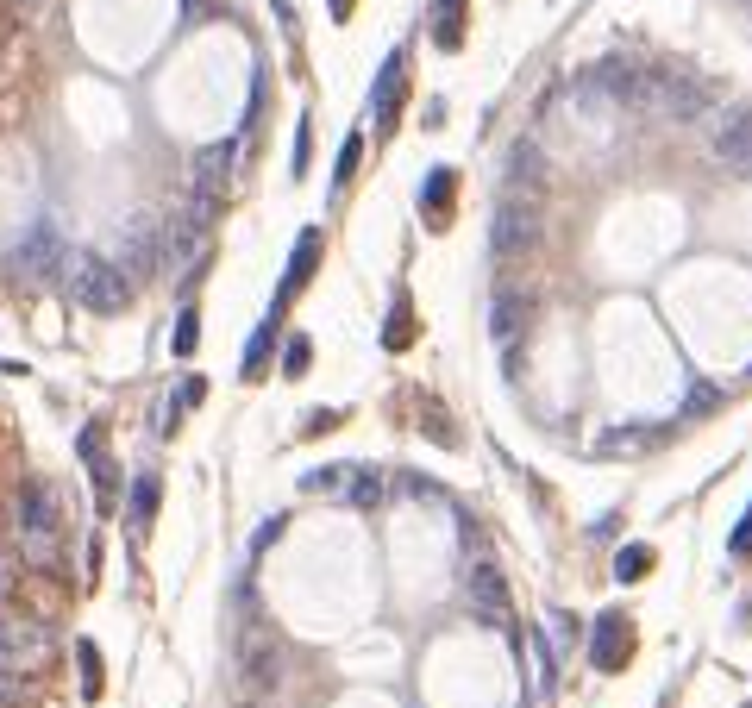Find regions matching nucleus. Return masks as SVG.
Segmentation results:
<instances>
[{
    "instance_id": "1",
    "label": "nucleus",
    "mask_w": 752,
    "mask_h": 708,
    "mask_svg": "<svg viewBox=\"0 0 752 708\" xmlns=\"http://www.w3.org/2000/svg\"><path fill=\"white\" fill-rule=\"evenodd\" d=\"M13 514H19V546H26V564L44 577H57V564H63V502H57V489L44 483V477H26L13 495Z\"/></svg>"
},
{
    "instance_id": "2",
    "label": "nucleus",
    "mask_w": 752,
    "mask_h": 708,
    "mask_svg": "<svg viewBox=\"0 0 752 708\" xmlns=\"http://www.w3.org/2000/svg\"><path fill=\"white\" fill-rule=\"evenodd\" d=\"M69 270V295L82 301L88 314H126L132 308V295H138V282L113 264V257H76V264H63Z\"/></svg>"
},
{
    "instance_id": "3",
    "label": "nucleus",
    "mask_w": 752,
    "mask_h": 708,
    "mask_svg": "<svg viewBox=\"0 0 752 708\" xmlns=\"http://www.w3.org/2000/svg\"><path fill=\"white\" fill-rule=\"evenodd\" d=\"M63 264H69V251H63V239H57L51 220H38L26 239L7 251V276H13V282H32V289H38V282H51Z\"/></svg>"
},
{
    "instance_id": "4",
    "label": "nucleus",
    "mask_w": 752,
    "mask_h": 708,
    "mask_svg": "<svg viewBox=\"0 0 752 708\" xmlns=\"http://www.w3.org/2000/svg\"><path fill=\"white\" fill-rule=\"evenodd\" d=\"M539 245V207L521 201V195H508L496 207V226H489V251L496 257H527Z\"/></svg>"
},
{
    "instance_id": "5",
    "label": "nucleus",
    "mask_w": 752,
    "mask_h": 708,
    "mask_svg": "<svg viewBox=\"0 0 752 708\" xmlns=\"http://www.w3.org/2000/svg\"><path fill=\"white\" fill-rule=\"evenodd\" d=\"M464 602H470V615H477L483 627H496V633H508V627H514L508 583H502V571H496V564H477V571L464 577Z\"/></svg>"
},
{
    "instance_id": "6",
    "label": "nucleus",
    "mask_w": 752,
    "mask_h": 708,
    "mask_svg": "<svg viewBox=\"0 0 752 708\" xmlns=\"http://www.w3.org/2000/svg\"><path fill=\"white\" fill-rule=\"evenodd\" d=\"M402 101H408V51H389L383 69H376V88H370V120H376V132L395 126Z\"/></svg>"
},
{
    "instance_id": "7",
    "label": "nucleus",
    "mask_w": 752,
    "mask_h": 708,
    "mask_svg": "<svg viewBox=\"0 0 752 708\" xmlns=\"http://www.w3.org/2000/svg\"><path fill=\"white\" fill-rule=\"evenodd\" d=\"M640 101H652L658 113H677V120H690V113H702V101H709V94H702V88L684 76V69H652Z\"/></svg>"
},
{
    "instance_id": "8",
    "label": "nucleus",
    "mask_w": 752,
    "mask_h": 708,
    "mask_svg": "<svg viewBox=\"0 0 752 708\" xmlns=\"http://www.w3.org/2000/svg\"><path fill=\"white\" fill-rule=\"evenodd\" d=\"M633 658V621L621 615V608H608V615H596V633H590V665L596 671H621Z\"/></svg>"
},
{
    "instance_id": "9",
    "label": "nucleus",
    "mask_w": 752,
    "mask_h": 708,
    "mask_svg": "<svg viewBox=\"0 0 752 708\" xmlns=\"http://www.w3.org/2000/svg\"><path fill=\"white\" fill-rule=\"evenodd\" d=\"M715 157L727 163V170L752 176V107H734V113L715 126Z\"/></svg>"
},
{
    "instance_id": "10",
    "label": "nucleus",
    "mask_w": 752,
    "mask_h": 708,
    "mask_svg": "<svg viewBox=\"0 0 752 708\" xmlns=\"http://www.w3.org/2000/svg\"><path fill=\"white\" fill-rule=\"evenodd\" d=\"M320 226H308V232H301V239H295V251H289V276H282V289H276V308H289V301L301 295V289H308V282H314V264H320Z\"/></svg>"
},
{
    "instance_id": "11",
    "label": "nucleus",
    "mask_w": 752,
    "mask_h": 708,
    "mask_svg": "<svg viewBox=\"0 0 752 708\" xmlns=\"http://www.w3.org/2000/svg\"><path fill=\"white\" fill-rule=\"evenodd\" d=\"M527 320H533V295L521 289V282H502L496 301H489V333H496V339H514Z\"/></svg>"
},
{
    "instance_id": "12",
    "label": "nucleus",
    "mask_w": 752,
    "mask_h": 708,
    "mask_svg": "<svg viewBox=\"0 0 752 708\" xmlns=\"http://www.w3.org/2000/svg\"><path fill=\"white\" fill-rule=\"evenodd\" d=\"M7 665H32V671H44L51 665V633H44V621H13L7 627Z\"/></svg>"
},
{
    "instance_id": "13",
    "label": "nucleus",
    "mask_w": 752,
    "mask_h": 708,
    "mask_svg": "<svg viewBox=\"0 0 752 708\" xmlns=\"http://www.w3.org/2000/svg\"><path fill=\"white\" fill-rule=\"evenodd\" d=\"M452 195H458V176L445 170H427V182H420V214H427V226H452Z\"/></svg>"
},
{
    "instance_id": "14",
    "label": "nucleus",
    "mask_w": 752,
    "mask_h": 708,
    "mask_svg": "<svg viewBox=\"0 0 752 708\" xmlns=\"http://www.w3.org/2000/svg\"><path fill=\"white\" fill-rule=\"evenodd\" d=\"M232 157H239V138H226V145H207V151L195 157V188H207V195H226Z\"/></svg>"
},
{
    "instance_id": "15",
    "label": "nucleus",
    "mask_w": 752,
    "mask_h": 708,
    "mask_svg": "<svg viewBox=\"0 0 752 708\" xmlns=\"http://www.w3.org/2000/svg\"><path fill=\"white\" fill-rule=\"evenodd\" d=\"M157 502H163L157 470H138L132 489H126V521H132V527H151V521H157Z\"/></svg>"
},
{
    "instance_id": "16",
    "label": "nucleus",
    "mask_w": 752,
    "mask_h": 708,
    "mask_svg": "<svg viewBox=\"0 0 752 708\" xmlns=\"http://www.w3.org/2000/svg\"><path fill=\"white\" fill-rule=\"evenodd\" d=\"M276 326H282V308L270 301L264 326H257V333H251V345H245V376H264V364H270V345H276Z\"/></svg>"
},
{
    "instance_id": "17",
    "label": "nucleus",
    "mask_w": 752,
    "mask_h": 708,
    "mask_svg": "<svg viewBox=\"0 0 752 708\" xmlns=\"http://www.w3.org/2000/svg\"><path fill=\"white\" fill-rule=\"evenodd\" d=\"M433 38L445 44V51H458V44H464V0H439V7H433Z\"/></svg>"
},
{
    "instance_id": "18",
    "label": "nucleus",
    "mask_w": 752,
    "mask_h": 708,
    "mask_svg": "<svg viewBox=\"0 0 752 708\" xmlns=\"http://www.w3.org/2000/svg\"><path fill=\"white\" fill-rule=\"evenodd\" d=\"M383 345H389V351H408V345H414V301H408V295H395L389 326H383Z\"/></svg>"
},
{
    "instance_id": "19",
    "label": "nucleus",
    "mask_w": 752,
    "mask_h": 708,
    "mask_svg": "<svg viewBox=\"0 0 752 708\" xmlns=\"http://www.w3.org/2000/svg\"><path fill=\"white\" fill-rule=\"evenodd\" d=\"M521 182H527V195H539V151L527 145V138L508 151V188H521Z\"/></svg>"
},
{
    "instance_id": "20",
    "label": "nucleus",
    "mask_w": 752,
    "mask_h": 708,
    "mask_svg": "<svg viewBox=\"0 0 752 708\" xmlns=\"http://www.w3.org/2000/svg\"><path fill=\"white\" fill-rule=\"evenodd\" d=\"M652 564H658L652 546H621V552H615V577H621V583H640Z\"/></svg>"
},
{
    "instance_id": "21",
    "label": "nucleus",
    "mask_w": 752,
    "mask_h": 708,
    "mask_svg": "<svg viewBox=\"0 0 752 708\" xmlns=\"http://www.w3.org/2000/svg\"><path fill=\"white\" fill-rule=\"evenodd\" d=\"M195 339H201V314L182 308L176 314V333H170V351H176V358H195Z\"/></svg>"
},
{
    "instance_id": "22",
    "label": "nucleus",
    "mask_w": 752,
    "mask_h": 708,
    "mask_svg": "<svg viewBox=\"0 0 752 708\" xmlns=\"http://www.w3.org/2000/svg\"><path fill=\"white\" fill-rule=\"evenodd\" d=\"M94 502H101V514L113 508V495H120V464H107V458H94Z\"/></svg>"
},
{
    "instance_id": "23",
    "label": "nucleus",
    "mask_w": 752,
    "mask_h": 708,
    "mask_svg": "<svg viewBox=\"0 0 752 708\" xmlns=\"http://www.w3.org/2000/svg\"><path fill=\"white\" fill-rule=\"evenodd\" d=\"M358 157H364V132H351L339 145V163H333V188H345L351 176H358Z\"/></svg>"
},
{
    "instance_id": "24",
    "label": "nucleus",
    "mask_w": 752,
    "mask_h": 708,
    "mask_svg": "<svg viewBox=\"0 0 752 708\" xmlns=\"http://www.w3.org/2000/svg\"><path fill=\"white\" fill-rule=\"evenodd\" d=\"M76 658H82V696L94 702V696H101V646L82 640V646H76Z\"/></svg>"
},
{
    "instance_id": "25",
    "label": "nucleus",
    "mask_w": 752,
    "mask_h": 708,
    "mask_svg": "<svg viewBox=\"0 0 752 708\" xmlns=\"http://www.w3.org/2000/svg\"><path fill=\"white\" fill-rule=\"evenodd\" d=\"M308 364H314V345L295 333L289 345H282V376H308Z\"/></svg>"
},
{
    "instance_id": "26",
    "label": "nucleus",
    "mask_w": 752,
    "mask_h": 708,
    "mask_svg": "<svg viewBox=\"0 0 752 708\" xmlns=\"http://www.w3.org/2000/svg\"><path fill=\"white\" fill-rule=\"evenodd\" d=\"M351 502H358V508L383 502V477H370V470H358V464H351Z\"/></svg>"
},
{
    "instance_id": "27",
    "label": "nucleus",
    "mask_w": 752,
    "mask_h": 708,
    "mask_svg": "<svg viewBox=\"0 0 752 708\" xmlns=\"http://www.w3.org/2000/svg\"><path fill=\"white\" fill-rule=\"evenodd\" d=\"M652 439H658V433H627V427H615L602 445H608V452H640V445H652Z\"/></svg>"
},
{
    "instance_id": "28",
    "label": "nucleus",
    "mask_w": 752,
    "mask_h": 708,
    "mask_svg": "<svg viewBox=\"0 0 752 708\" xmlns=\"http://www.w3.org/2000/svg\"><path fill=\"white\" fill-rule=\"evenodd\" d=\"M308 157H314V126L301 120L295 126V176H308Z\"/></svg>"
},
{
    "instance_id": "29",
    "label": "nucleus",
    "mask_w": 752,
    "mask_h": 708,
    "mask_svg": "<svg viewBox=\"0 0 752 708\" xmlns=\"http://www.w3.org/2000/svg\"><path fill=\"white\" fill-rule=\"evenodd\" d=\"M420 427H433V439H439V445H458V433L445 427V414H439V408H427V414H420Z\"/></svg>"
},
{
    "instance_id": "30",
    "label": "nucleus",
    "mask_w": 752,
    "mask_h": 708,
    "mask_svg": "<svg viewBox=\"0 0 752 708\" xmlns=\"http://www.w3.org/2000/svg\"><path fill=\"white\" fill-rule=\"evenodd\" d=\"M727 552H734V558H752V514H746V521H740V533L727 539Z\"/></svg>"
},
{
    "instance_id": "31",
    "label": "nucleus",
    "mask_w": 752,
    "mask_h": 708,
    "mask_svg": "<svg viewBox=\"0 0 752 708\" xmlns=\"http://www.w3.org/2000/svg\"><path fill=\"white\" fill-rule=\"evenodd\" d=\"M282 521H289V514H276V521H264V527H257V539H251V552H264L270 539H282Z\"/></svg>"
},
{
    "instance_id": "32",
    "label": "nucleus",
    "mask_w": 752,
    "mask_h": 708,
    "mask_svg": "<svg viewBox=\"0 0 752 708\" xmlns=\"http://www.w3.org/2000/svg\"><path fill=\"white\" fill-rule=\"evenodd\" d=\"M326 427H339V414H333V408H314V414H308V433H326Z\"/></svg>"
},
{
    "instance_id": "33",
    "label": "nucleus",
    "mask_w": 752,
    "mask_h": 708,
    "mask_svg": "<svg viewBox=\"0 0 752 708\" xmlns=\"http://www.w3.org/2000/svg\"><path fill=\"white\" fill-rule=\"evenodd\" d=\"M82 458H88V464L101 458V427H88V433H82Z\"/></svg>"
},
{
    "instance_id": "34",
    "label": "nucleus",
    "mask_w": 752,
    "mask_h": 708,
    "mask_svg": "<svg viewBox=\"0 0 752 708\" xmlns=\"http://www.w3.org/2000/svg\"><path fill=\"white\" fill-rule=\"evenodd\" d=\"M7 38H13V19H7V7H0V51H7Z\"/></svg>"
},
{
    "instance_id": "35",
    "label": "nucleus",
    "mask_w": 752,
    "mask_h": 708,
    "mask_svg": "<svg viewBox=\"0 0 752 708\" xmlns=\"http://www.w3.org/2000/svg\"><path fill=\"white\" fill-rule=\"evenodd\" d=\"M333 19H351V0H333Z\"/></svg>"
},
{
    "instance_id": "36",
    "label": "nucleus",
    "mask_w": 752,
    "mask_h": 708,
    "mask_svg": "<svg viewBox=\"0 0 752 708\" xmlns=\"http://www.w3.org/2000/svg\"><path fill=\"white\" fill-rule=\"evenodd\" d=\"M0 708H19V696H0Z\"/></svg>"
},
{
    "instance_id": "37",
    "label": "nucleus",
    "mask_w": 752,
    "mask_h": 708,
    "mask_svg": "<svg viewBox=\"0 0 752 708\" xmlns=\"http://www.w3.org/2000/svg\"><path fill=\"white\" fill-rule=\"evenodd\" d=\"M13 7H38V0H13Z\"/></svg>"
}]
</instances>
